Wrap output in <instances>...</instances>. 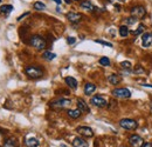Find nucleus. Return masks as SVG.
Wrapping results in <instances>:
<instances>
[{"mask_svg":"<svg viewBox=\"0 0 152 147\" xmlns=\"http://www.w3.org/2000/svg\"><path fill=\"white\" fill-rule=\"evenodd\" d=\"M29 44H31L34 48L39 50V51L46 48V46H47L46 40L42 37H40V36H33V37L31 38V40H29Z\"/></svg>","mask_w":152,"mask_h":147,"instance_id":"f257e3e1","label":"nucleus"},{"mask_svg":"<svg viewBox=\"0 0 152 147\" xmlns=\"http://www.w3.org/2000/svg\"><path fill=\"white\" fill-rule=\"evenodd\" d=\"M119 126L122 128L128 129V131H133L138 127V124L136 120L133 119H129V118H125V119H121L119 120Z\"/></svg>","mask_w":152,"mask_h":147,"instance_id":"f03ea898","label":"nucleus"},{"mask_svg":"<svg viewBox=\"0 0 152 147\" xmlns=\"http://www.w3.org/2000/svg\"><path fill=\"white\" fill-rule=\"evenodd\" d=\"M72 105V100L70 99H64V98H61V99H57L50 102V106L53 108H68L69 106Z\"/></svg>","mask_w":152,"mask_h":147,"instance_id":"7ed1b4c3","label":"nucleus"},{"mask_svg":"<svg viewBox=\"0 0 152 147\" xmlns=\"http://www.w3.org/2000/svg\"><path fill=\"white\" fill-rule=\"evenodd\" d=\"M130 14H131V17H133V18L142 19L145 17V14H146V10H145V7L142 6V5L133 6L132 8L130 10Z\"/></svg>","mask_w":152,"mask_h":147,"instance_id":"20e7f679","label":"nucleus"},{"mask_svg":"<svg viewBox=\"0 0 152 147\" xmlns=\"http://www.w3.org/2000/svg\"><path fill=\"white\" fill-rule=\"evenodd\" d=\"M25 72L32 79H38V78L42 76V71L39 67H37V66H28V67H26Z\"/></svg>","mask_w":152,"mask_h":147,"instance_id":"39448f33","label":"nucleus"},{"mask_svg":"<svg viewBox=\"0 0 152 147\" xmlns=\"http://www.w3.org/2000/svg\"><path fill=\"white\" fill-rule=\"evenodd\" d=\"M90 104H93L96 107H99V108H103V107H107L108 106V101L102 97V95H94L90 100Z\"/></svg>","mask_w":152,"mask_h":147,"instance_id":"423d86ee","label":"nucleus"},{"mask_svg":"<svg viewBox=\"0 0 152 147\" xmlns=\"http://www.w3.org/2000/svg\"><path fill=\"white\" fill-rule=\"evenodd\" d=\"M111 93L115 98H119V99H126V98L131 97V92L128 88H123V87L122 88H115Z\"/></svg>","mask_w":152,"mask_h":147,"instance_id":"0eeeda50","label":"nucleus"},{"mask_svg":"<svg viewBox=\"0 0 152 147\" xmlns=\"http://www.w3.org/2000/svg\"><path fill=\"white\" fill-rule=\"evenodd\" d=\"M129 144L132 147H143L144 140H143V138H142L140 135H138V134H132V135H130V138H129Z\"/></svg>","mask_w":152,"mask_h":147,"instance_id":"6e6552de","label":"nucleus"},{"mask_svg":"<svg viewBox=\"0 0 152 147\" xmlns=\"http://www.w3.org/2000/svg\"><path fill=\"white\" fill-rule=\"evenodd\" d=\"M142 45L145 48L152 46V32H144L142 34Z\"/></svg>","mask_w":152,"mask_h":147,"instance_id":"1a4fd4ad","label":"nucleus"},{"mask_svg":"<svg viewBox=\"0 0 152 147\" xmlns=\"http://www.w3.org/2000/svg\"><path fill=\"white\" fill-rule=\"evenodd\" d=\"M81 135H83V137H86V138H91V137H94V131L90 128V127H88V126H80V127H77L76 129Z\"/></svg>","mask_w":152,"mask_h":147,"instance_id":"9d476101","label":"nucleus"},{"mask_svg":"<svg viewBox=\"0 0 152 147\" xmlns=\"http://www.w3.org/2000/svg\"><path fill=\"white\" fill-rule=\"evenodd\" d=\"M67 19L70 21V22H73V24H76V22H80L81 20H82V14H80V13H75V12H69V13H67Z\"/></svg>","mask_w":152,"mask_h":147,"instance_id":"9b49d317","label":"nucleus"},{"mask_svg":"<svg viewBox=\"0 0 152 147\" xmlns=\"http://www.w3.org/2000/svg\"><path fill=\"white\" fill-rule=\"evenodd\" d=\"M77 108L81 111L82 113H88V112L90 111L88 104H87L83 99H77Z\"/></svg>","mask_w":152,"mask_h":147,"instance_id":"f8f14e48","label":"nucleus"},{"mask_svg":"<svg viewBox=\"0 0 152 147\" xmlns=\"http://www.w3.org/2000/svg\"><path fill=\"white\" fill-rule=\"evenodd\" d=\"M73 146L74 147H89V145H88V143H87L84 139H82V138H75V139L73 140Z\"/></svg>","mask_w":152,"mask_h":147,"instance_id":"ddd939ff","label":"nucleus"},{"mask_svg":"<svg viewBox=\"0 0 152 147\" xmlns=\"http://www.w3.org/2000/svg\"><path fill=\"white\" fill-rule=\"evenodd\" d=\"M64 81H66V84H67L70 88H73V90H76V88H77V80H76L75 78H73V76H67V78L64 79Z\"/></svg>","mask_w":152,"mask_h":147,"instance_id":"4468645a","label":"nucleus"},{"mask_svg":"<svg viewBox=\"0 0 152 147\" xmlns=\"http://www.w3.org/2000/svg\"><path fill=\"white\" fill-rule=\"evenodd\" d=\"M25 144H26V146L27 147H39L40 146V141H39L37 138H28V139H26Z\"/></svg>","mask_w":152,"mask_h":147,"instance_id":"2eb2a0df","label":"nucleus"},{"mask_svg":"<svg viewBox=\"0 0 152 147\" xmlns=\"http://www.w3.org/2000/svg\"><path fill=\"white\" fill-rule=\"evenodd\" d=\"M96 91V86L94 84H91V82H88V84H86V86H84V93L87 94V95H90V94H93V93Z\"/></svg>","mask_w":152,"mask_h":147,"instance_id":"dca6fc26","label":"nucleus"},{"mask_svg":"<svg viewBox=\"0 0 152 147\" xmlns=\"http://www.w3.org/2000/svg\"><path fill=\"white\" fill-rule=\"evenodd\" d=\"M81 7H82L83 10H87V11H94V10H95V6H94L90 1H88V0L82 1V2H81Z\"/></svg>","mask_w":152,"mask_h":147,"instance_id":"f3484780","label":"nucleus"},{"mask_svg":"<svg viewBox=\"0 0 152 147\" xmlns=\"http://www.w3.org/2000/svg\"><path fill=\"white\" fill-rule=\"evenodd\" d=\"M108 81L111 84V85H118L121 82V78L117 75V74H110L108 76Z\"/></svg>","mask_w":152,"mask_h":147,"instance_id":"a211bd4d","label":"nucleus"},{"mask_svg":"<svg viewBox=\"0 0 152 147\" xmlns=\"http://www.w3.org/2000/svg\"><path fill=\"white\" fill-rule=\"evenodd\" d=\"M129 34H130V31H129L128 26H126V25H122V26L119 27V36L122 38H125V37H128Z\"/></svg>","mask_w":152,"mask_h":147,"instance_id":"6ab92c4d","label":"nucleus"},{"mask_svg":"<svg viewBox=\"0 0 152 147\" xmlns=\"http://www.w3.org/2000/svg\"><path fill=\"white\" fill-rule=\"evenodd\" d=\"M2 147H19V146H18V141L15 139H7L2 144Z\"/></svg>","mask_w":152,"mask_h":147,"instance_id":"aec40b11","label":"nucleus"},{"mask_svg":"<svg viewBox=\"0 0 152 147\" xmlns=\"http://www.w3.org/2000/svg\"><path fill=\"white\" fill-rule=\"evenodd\" d=\"M81 113H82V112L78 110V108L68 111V115H69L72 119H77V118H80V117H81Z\"/></svg>","mask_w":152,"mask_h":147,"instance_id":"412c9836","label":"nucleus"},{"mask_svg":"<svg viewBox=\"0 0 152 147\" xmlns=\"http://www.w3.org/2000/svg\"><path fill=\"white\" fill-rule=\"evenodd\" d=\"M13 10H14V7H13L12 5H2V6L0 7V11H1V13H5V14H8V13H11Z\"/></svg>","mask_w":152,"mask_h":147,"instance_id":"4be33fe9","label":"nucleus"},{"mask_svg":"<svg viewBox=\"0 0 152 147\" xmlns=\"http://www.w3.org/2000/svg\"><path fill=\"white\" fill-rule=\"evenodd\" d=\"M43 59L45 60H47V61H50V60H53V59H55V56L56 54L55 53H53V52H49V51H46V52H43Z\"/></svg>","mask_w":152,"mask_h":147,"instance_id":"5701e85b","label":"nucleus"},{"mask_svg":"<svg viewBox=\"0 0 152 147\" xmlns=\"http://www.w3.org/2000/svg\"><path fill=\"white\" fill-rule=\"evenodd\" d=\"M34 10H37V11H43V10H46V5L43 4V2H41V1H37V2H34Z\"/></svg>","mask_w":152,"mask_h":147,"instance_id":"b1692460","label":"nucleus"},{"mask_svg":"<svg viewBox=\"0 0 152 147\" xmlns=\"http://www.w3.org/2000/svg\"><path fill=\"white\" fill-rule=\"evenodd\" d=\"M144 30H145V26H144L143 24H139L138 27H137V30L133 31V34H134V36H139V34H142V33L144 32Z\"/></svg>","mask_w":152,"mask_h":147,"instance_id":"393cba45","label":"nucleus"},{"mask_svg":"<svg viewBox=\"0 0 152 147\" xmlns=\"http://www.w3.org/2000/svg\"><path fill=\"white\" fill-rule=\"evenodd\" d=\"M99 64L102 65V66H110V59L108 58V56H102L101 59H99Z\"/></svg>","mask_w":152,"mask_h":147,"instance_id":"a878e982","label":"nucleus"},{"mask_svg":"<svg viewBox=\"0 0 152 147\" xmlns=\"http://www.w3.org/2000/svg\"><path fill=\"white\" fill-rule=\"evenodd\" d=\"M136 20H137V19L133 18V17H129V18L124 19V22H125L126 26H129V25H133V24L136 22Z\"/></svg>","mask_w":152,"mask_h":147,"instance_id":"bb28decb","label":"nucleus"},{"mask_svg":"<svg viewBox=\"0 0 152 147\" xmlns=\"http://www.w3.org/2000/svg\"><path fill=\"white\" fill-rule=\"evenodd\" d=\"M121 67L124 70H130L131 68V62L130 61H122L121 62Z\"/></svg>","mask_w":152,"mask_h":147,"instance_id":"cd10ccee","label":"nucleus"},{"mask_svg":"<svg viewBox=\"0 0 152 147\" xmlns=\"http://www.w3.org/2000/svg\"><path fill=\"white\" fill-rule=\"evenodd\" d=\"M97 44H101V45H104V46H108V47H113V44L111 42H108V41H104V40H95Z\"/></svg>","mask_w":152,"mask_h":147,"instance_id":"c85d7f7f","label":"nucleus"},{"mask_svg":"<svg viewBox=\"0 0 152 147\" xmlns=\"http://www.w3.org/2000/svg\"><path fill=\"white\" fill-rule=\"evenodd\" d=\"M134 73H137V74L144 73V70L142 68V66H140V65H137V66H136V68H134Z\"/></svg>","mask_w":152,"mask_h":147,"instance_id":"c756f323","label":"nucleus"},{"mask_svg":"<svg viewBox=\"0 0 152 147\" xmlns=\"http://www.w3.org/2000/svg\"><path fill=\"white\" fill-rule=\"evenodd\" d=\"M75 41H76V39H75L74 37L67 38V42H68L69 45H74V44H75Z\"/></svg>","mask_w":152,"mask_h":147,"instance_id":"7c9ffc66","label":"nucleus"},{"mask_svg":"<svg viewBox=\"0 0 152 147\" xmlns=\"http://www.w3.org/2000/svg\"><path fill=\"white\" fill-rule=\"evenodd\" d=\"M143 147H152V143H146L143 145Z\"/></svg>","mask_w":152,"mask_h":147,"instance_id":"2f4dec72","label":"nucleus"},{"mask_svg":"<svg viewBox=\"0 0 152 147\" xmlns=\"http://www.w3.org/2000/svg\"><path fill=\"white\" fill-rule=\"evenodd\" d=\"M110 2H123L124 0H109Z\"/></svg>","mask_w":152,"mask_h":147,"instance_id":"473e14b6","label":"nucleus"},{"mask_svg":"<svg viewBox=\"0 0 152 147\" xmlns=\"http://www.w3.org/2000/svg\"><path fill=\"white\" fill-rule=\"evenodd\" d=\"M28 14H29V13H25V14H22V16H20L19 18H18V20H21V19L23 18V17H26V16H28Z\"/></svg>","mask_w":152,"mask_h":147,"instance_id":"72a5a7b5","label":"nucleus"},{"mask_svg":"<svg viewBox=\"0 0 152 147\" xmlns=\"http://www.w3.org/2000/svg\"><path fill=\"white\" fill-rule=\"evenodd\" d=\"M53 1H54L55 4H57V5H60V4L62 2V0H53Z\"/></svg>","mask_w":152,"mask_h":147,"instance_id":"f704fd0d","label":"nucleus"},{"mask_svg":"<svg viewBox=\"0 0 152 147\" xmlns=\"http://www.w3.org/2000/svg\"><path fill=\"white\" fill-rule=\"evenodd\" d=\"M143 86H144V87H152V85H149V84H144Z\"/></svg>","mask_w":152,"mask_h":147,"instance_id":"c9c22d12","label":"nucleus"},{"mask_svg":"<svg viewBox=\"0 0 152 147\" xmlns=\"http://www.w3.org/2000/svg\"><path fill=\"white\" fill-rule=\"evenodd\" d=\"M64 1H66V4H68V5H69V4H72V1H73V0H64Z\"/></svg>","mask_w":152,"mask_h":147,"instance_id":"e433bc0d","label":"nucleus"},{"mask_svg":"<svg viewBox=\"0 0 152 147\" xmlns=\"http://www.w3.org/2000/svg\"><path fill=\"white\" fill-rule=\"evenodd\" d=\"M1 139H2V135H1V132H0V145H1Z\"/></svg>","mask_w":152,"mask_h":147,"instance_id":"4c0bfd02","label":"nucleus"},{"mask_svg":"<svg viewBox=\"0 0 152 147\" xmlns=\"http://www.w3.org/2000/svg\"><path fill=\"white\" fill-rule=\"evenodd\" d=\"M75 1H78V0H75Z\"/></svg>","mask_w":152,"mask_h":147,"instance_id":"58836bf2","label":"nucleus"},{"mask_svg":"<svg viewBox=\"0 0 152 147\" xmlns=\"http://www.w3.org/2000/svg\"><path fill=\"white\" fill-rule=\"evenodd\" d=\"M0 2H1V0H0Z\"/></svg>","mask_w":152,"mask_h":147,"instance_id":"ea45409f","label":"nucleus"}]
</instances>
